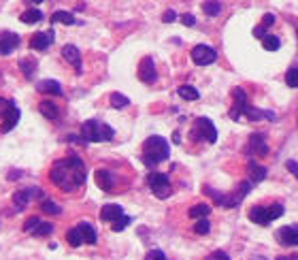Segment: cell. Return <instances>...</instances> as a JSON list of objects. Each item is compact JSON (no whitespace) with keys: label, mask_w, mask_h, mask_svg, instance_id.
<instances>
[{"label":"cell","mask_w":298,"mask_h":260,"mask_svg":"<svg viewBox=\"0 0 298 260\" xmlns=\"http://www.w3.org/2000/svg\"><path fill=\"white\" fill-rule=\"evenodd\" d=\"M49 179L56 188H60L64 192H73L77 188H81L85 183V164L77 156H68L64 160H58L51 166Z\"/></svg>","instance_id":"cell-1"},{"label":"cell","mask_w":298,"mask_h":260,"mask_svg":"<svg viewBox=\"0 0 298 260\" xmlns=\"http://www.w3.org/2000/svg\"><path fill=\"white\" fill-rule=\"evenodd\" d=\"M170 156V147L166 139L162 137H149L143 145V162L147 166H156L160 162H164Z\"/></svg>","instance_id":"cell-2"},{"label":"cell","mask_w":298,"mask_h":260,"mask_svg":"<svg viewBox=\"0 0 298 260\" xmlns=\"http://www.w3.org/2000/svg\"><path fill=\"white\" fill-rule=\"evenodd\" d=\"M81 139L83 143H96V141H111L113 139V128L103 122L88 120L81 124Z\"/></svg>","instance_id":"cell-3"},{"label":"cell","mask_w":298,"mask_h":260,"mask_svg":"<svg viewBox=\"0 0 298 260\" xmlns=\"http://www.w3.org/2000/svg\"><path fill=\"white\" fill-rule=\"evenodd\" d=\"M192 139L196 141H205V143H215L217 141V128L213 126V122L209 117H198L194 122V128H192Z\"/></svg>","instance_id":"cell-4"},{"label":"cell","mask_w":298,"mask_h":260,"mask_svg":"<svg viewBox=\"0 0 298 260\" xmlns=\"http://www.w3.org/2000/svg\"><path fill=\"white\" fill-rule=\"evenodd\" d=\"M147 183L149 188L153 190L158 198H168L170 196V181H168V175H164V173H151V175L147 177Z\"/></svg>","instance_id":"cell-5"},{"label":"cell","mask_w":298,"mask_h":260,"mask_svg":"<svg viewBox=\"0 0 298 260\" xmlns=\"http://www.w3.org/2000/svg\"><path fill=\"white\" fill-rule=\"evenodd\" d=\"M192 60H194V64H198V66H209V64L217 60V51L209 45H196L192 49Z\"/></svg>","instance_id":"cell-6"},{"label":"cell","mask_w":298,"mask_h":260,"mask_svg":"<svg viewBox=\"0 0 298 260\" xmlns=\"http://www.w3.org/2000/svg\"><path fill=\"white\" fill-rule=\"evenodd\" d=\"M277 241L285 247H296L298 245V224L281 226V228L277 230Z\"/></svg>","instance_id":"cell-7"},{"label":"cell","mask_w":298,"mask_h":260,"mask_svg":"<svg viewBox=\"0 0 298 260\" xmlns=\"http://www.w3.org/2000/svg\"><path fill=\"white\" fill-rule=\"evenodd\" d=\"M138 79L143 83H153L158 79V73H156V64H153L151 58H143L141 64H138Z\"/></svg>","instance_id":"cell-8"},{"label":"cell","mask_w":298,"mask_h":260,"mask_svg":"<svg viewBox=\"0 0 298 260\" xmlns=\"http://www.w3.org/2000/svg\"><path fill=\"white\" fill-rule=\"evenodd\" d=\"M19 109L15 107V102H11V105L7 107V111H4L2 115V124H0V132H9V130H13L15 126H17L19 122Z\"/></svg>","instance_id":"cell-9"},{"label":"cell","mask_w":298,"mask_h":260,"mask_svg":"<svg viewBox=\"0 0 298 260\" xmlns=\"http://www.w3.org/2000/svg\"><path fill=\"white\" fill-rule=\"evenodd\" d=\"M62 56H64V60H66L71 66L77 70V73H81L83 70V64H81V51L77 49L74 45H64L62 47Z\"/></svg>","instance_id":"cell-10"},{"label":"cell","mask_w":298,"mask_h":260,"mask_svg":"<svg viewBox=\"0 0 298 260\" xmlns=\"http://www.w3.org/2000/svg\"><path fill=\"white\" fill-rule=\"evenodd\" d=\"M51 43H53V30L36 32V34H32V39H30V47L36 51H45L47 47H51Z\"/></svg>","instance_id":"cell-11"},{"label":"cell","mask_w":298,"mask_h":260,"mask_svg":"<svg viewBox=\"0 0 298 260\" xmlns=\"http://www.w3.org/2000/svg\"><path fill=\"white\" fill-rule=\"evenodd\" d=\"M39 194H41L39 188H28V190H19V192H15L13 203H15V207H17V211H24V209L30 205V200L34 198V196H39Z\"/></svg>","instance_id":"cell-12"},{"label":"cell","mask_w":298,"mask_h":260,"mask_svg":"<svg viewBox=\"0 0 298 260\" xmlns=\"http://www.w3.org/2000/svg\"><path fill=\"white\" fill-rule=\"evenodd\" d=\"M19 36L15 32H2L0 34V56H9L13 49H17Z\"/></svg>","instance_id":"cell-13"},{"label":"cell","mask_w":298,"mask_h":260,"mask_svg":"<svg viewBox=\"0 0 298 260\" xmlns=\"http://www.w3.org/2000/svg\"><path fill=\"white\" fill-rule=\"evenodd\" d=\"M249 220L255 222V224H260V226L270 224L268 207H252V209H249Z\"/></svg>","instance_id":"cell-14"},{"label":"cell","mask_w":298,"mask_h":260,"mask_svg":"<svg viewBox=\"0 0 298 260\" xmlns=\"http://www.w3.org/2000/svg\"><path fill=\"white\" fill-rule=\"evenodd\" d=\"M36 90H39L41 94H56V96L62 94V85L58 83V81H53V79L39 81V83H36Z\"/></svg>","instance_id":"cell-15"},{"label":"cell","mask_w":298,"mask_h":260,"mask_svg":"<svg viewBox=\"0 0 298 260\" xmlns=\"http://www.w3.org/2000/svg\"><path fill=\"white\" fill-rule=\"evenodd\" d=\"M121 215H124V209H121L119 205H104L103 211H100V218L104 222H111V224H113L115 220H119Z\"/></svg>","instance_id":"cell-16"},{"label":"cell","mask_w":298,"mask_h":260,"mask_svg":"<svg viewBox=\"0 0 298 260\" xmlns=\"http://www.w3.org/2000/svg\"><path fill=\"white\" fill-rule=\"evenodd\" d=\"M249 147H252V154H258V156L268 154V145L264 141V134H252L249 137Z\"/></svg>","instance_id":"cell-17"},{"label":"cell","mask_w":298,"mask_h":260,"mask_svg":"<svg viewBox=\"0 0 298 260\" xmlns=\"http://www.w3.org/2000/svg\"><path fill=\"white\" fill-rule=\"evenodd\" d=\"M94 177H96V186H98L100 190L109 192L111 188H113V175H111L109 171L100 169V171H96V173H94Z\"/></svg>","instance_id":"cell-18"},{"label":"cell","mask_w":298,"mask_h":260,"mask_svg":"<svg viewBox=\"0 0 298 260\" xmlns=\"http://www.w3.org/2000/svg\"><path fill=\"white\" fill-rule=\"evenodd\" d=\"M247 173H249V179H252L253 183H258V181H262L266 177V166L258 164L255 160H249L247 162Z\"/></svg>","instance_id":"cell-19"},{"label":"cell","mask_w":298,"mask_h":260,"mask_svg":"<svg viewBox=\"0 0 298 260\" xmlns=\"http://www.w3.org/2000/svg\"><path fill=\"white\" fill-rule=\"evenodd\" d=\"M39 109H41V113L47 117V120H58V117H60V111H58V107L53 105V102H49V100H43L41 105H39Z\"/></svg>","instance_id":"cell-20"},{"label":"cell","mask_w":298,"mask_h":260,"mask_svg":"<svg viewBox=\"0 0 298 260\" xmlns=\"http://www.w3.org/2000/svg\"><path fill=\"white\" fill-rule=\"evenodd\" d=\"M51 24H64V26H73L74 24V15L68 11H56L51 15Z\"/></svg>","instance_id":"cell-21"},{"label":"cell","mask_w":298,"mask_h":260,"mask_svg":"<svg viewBox=\"0 0 298 260\" xmlns=\"http://www.w3.org/2000/svg\"><path fill=\"white\" fill-rule=\"evenodd\" d=\"M79 226V230L83 232V239L88 245H94L96 243V230H94V226L89 224V222H81V224H77Z\"/></svg>","instance_id":"cell-22"},{"label":"cell","mask_w":298,"mask_h":260,"mask_svg":"<svg viewBox=\"0 0 298 260\" xmlns=\"http://www.w3.org/2000/svg\"><path fill=\"white\" fill-rule=\"evenodd\" d=\"M177 94H179L183 100H198V98H200V92L196 90L194 85H179Z\"/></svg>","instance_id":"cell-23"},{"label":"cell","mask_w":298,"mask_h":260,"mask_svg":"<svg viewBox=\"0 0 298 260\" xmlns=\"http://www.w3.org/2000/svg\"><path fill=\"white\" fill-rule=\"evenodd\" d=\"M19 68L21 73H24L26 79H32L36 73V60H32V58H24V60H19Z\"/></svg>","instance_id":"cell-24"},{"label":"cell","mask_w":298,"mask_h":260,"mask_svg":"<svg viewBox=\"0 0 298 260\" xmlns=\"http://www.w3.org/2000/svg\"><path fill=\"white\" fill-rule=\"evenodd\" d=\"M66 241L71 243L73 247H79L81 243H85V239H83V232L79 230V226H74V228H71L66 232Z\"/></svg>","instance_id":"cell-25"},{"label":"cell","mask_w":298,"mask_h":260,"mask_svg":"<svg viewBox=\"0 0 298 260\" xmlns=\"http://www.w3.org/2000/svg\"><path fill=\"white\" fill-rule=\"evenodd\" d=\"M24 24H39V21L43 19V13L39 9H28V11H24L21 13V17H19Z\"/></svg>","instance_id":"cell-26"},{"label":"cell","mask_w":298,"mask_h":260,"mask_svg":"<svg viewBox=\"0 0 298 260\" xmlns=\"http://www.w3.org/2000/svg\"><path fill=\"white\" fill-rule=\"evenodd\" d=\"M209 213H211V207H209V205H194V207L190 209V218H194V220L209 218Z\"/></svg>","instance_id":"cell-27"},{"label":"cell","mask_w":298,"mask_h":260,"mask_svg":"<svg viewBox=\"0 0 298 260\" xmlns=\"http://www.w3.org/2000/svg\"><path fill=\"white\" fill-rule=\"evenodd\" d=\"M109 100H111V107H115V109H124V107L130 105V98L119 94V92H113V94L109 96Z\"/></svg>","instance_id":"cell-28"},{"label":"cell","mask_w":298,"mask_h":260,"mask_svg":"<svg viewBox=\"0 0 298 260\" xmlns=\"http://www.w3.org/2000/svg\"><path fill=\"white\" fill-rule=\"evenodd\" d=\"M262 47H264L266 51H277L281 47V41L277 39L275 34H266L264 39H262Z\"/></svg>","instance_id":"cell-29"},{"label":"cell","mask_w":298,"mask_h":260,"mask_svg":"<svg viewBox=\"0 0 298 260\" xmlns=\"http://www.w3.org/2000/svg\"><path fill=\"white\" fill-rule=\"evenodd\" d=\"M202 11H205L209 17H215V15H220V11H222V4L217 2V0H207L205 4H202Z\"/></svg>","instance_id":"cell-30"},{"label":"cell","mask_w":298,"mask_h":260,"mask_svg":"<svg viewBox=\"0 0 298 260\" xmlns=\"http://www.w3.org/2000/svg\"><path fill=\"white\" fill-rule=\"evenodd\" d=\"M51 232H53V224H49V222H41L32 235L34 237H47V235H51Z\"/></svg>","instance_id":"cell-31"},{"label":"cell","mask_w":298,"mask_h":260,"mask_svg":"<svg viewBox=\"0 0 298 260\" xmlns=\"http://www.w3.org/2000/svg\"><path fill=\"white\" fill-rule=\"evenodd\" d=\"M285 83L290 85V88H298V66H292L285 73Z\"/></svg>","instance_id":"cell-32"},{"label":"cell","mask_w":298,"mask_h":260,"mask_svg":"<svg viewBox=\"0 0 298 260\" xmlns=\"http://www.w3.org/2000/svg\"><path fill=\"white\" fill-rule=\"evenodd\" d=\"M130 222H132L130 215H121L119 220H115V222H113V226H111V228H113L115 232H121V230H124L128 224H130Z\"/></svg>","instance_id":"cell-33"},{"label":"cell","mask_w":298,"mask_h":260,"mask_svg":"<svg viewBox=\"0 0 298 260\" xmlns=\"http://www.w3.org/2000/svg\"><path fill=\"white\" fill-rule=\"evenodd\" d=\"M41 207H43V211H45V213H51V215H58V213H60V207H58V205L53 203V200H49V198L43 200Z\"/></svg>","instance_id":"cell-34"},{"label":"cell","mask_w":298,"mask_h":260,"mask_svg":"<svg viewBox=\"0 0 298 260\" xmlns=\"http://www.w3.org/2000/svg\"><path fill=\"white\" fill-rule=\"evenodd\" d=\"M268 215H270V222L277 220V218H281V215H283V205H279V203L270 205V207H268Z\"/></svg>","instance_id":"cell-35"},{"label":"cell","mask_w":298,"mask_h":260,"mask_svg":"<svg viewBox=\"0 0 298 260\" xmlns=\"http://www.w3.org/2000/svg\"><path fill=\"white\" fill-rule=\"evenodd\" d=\"M194 230H196V235H207V232L211 230V224H209V222H207L205 218H202V220H198V222H196Z\"/></svg>","instance_id":"cell-36"},{"label":"cell","mask_w":298,"mask_h":260,"mask_svg":"<svg viewBox=\"0 0 298 260\" xmlns=\"http://www.w3.org/2000/svg\"><path fill=\"white\" fill-rule=\"evenodd\" d=\"M39 224H41V220H39V218H30V220H26L24 230H26V232H30V235H32V232L36 230V226H39Z\"/></svg>","instance_id":"cell-37"},{"label":"cell","mask_w":298,"mask_h":260,"mask_svg":"<svg viewBox=\"0 0 298 260\" xmlns=\"http://www.w3.org/2000/svg\"><path fill=\"white\" fill-rule=\"evenodd\" d=\"M145 260H166V256H164V252L162 250H151L145 256Z\"/></svg>","instance_id":"cell-38"},{"label":"cell","mask_w":298,"mask_h":260,"mask_svg":"<svg viewBox=\"0 0 298 260\" xmlns=\"http://www.w3.org/2000/svg\"><path fill=\"white\" fill-rule=\"evenodd\" d=\"M207 260H230V256H228V254L224 252V250H215Z\"/></svg>","instance_id":"cell-39"},{"label":"cell","mask_w":298,"mask_h":260,"mask_svg":"<svg viewBox=\"0 0 298 260\" xmlns=\"http://www.w3.org/2000/svg\"><path fill=\"white\" fill-rule=\"evenodd\" d=\"M175 19H177V13H175V11H170V9L162 15V21H164V24H170V21H175Z\"/></svg>","instance_id":"cell-40"},{"label":"cell","mask_w":298,"mask_h":260,"mask_svg":"<svg viewBox=\"0 0 298 260\" xmlns=\"http://www.w3.org/2000/svg\"><path fill=\"white\" fill-rule=\"evenodd\" d=\"M181 21H183L185 26H194L196 24V17H194V15H190V13H185V15H181Z\"/></svg>","instance_id":"cell-41"},{"label":"cell","mask_w":298,"mask_h":260,"mask_svg":"<svg viewBox=\"0 0 298 260\" xmlns=\"http://www.w3.org/2000/svg\"><path fill=\"white\" fill-rule=\"evenodd\" d=\"M275 24V15L273 13H266L264 17H262V26H266V28H268V26H273Z\"/></svg>","instance_id":"cell-42"},{"label":"cell","mask_w":298,"mask_h":260,"mask_svg":"<svg viewBox=\"0 0 298 260\" xmlns=\"http://www.w3.org/2000/svg\"><path fill=\"white\" fill-rule=\"evenodd\" d=\"M285 166H287V171H290V173H294V175L298 177V162H294V160H287V162H285Z\"/></svg>","instance_id":"cell-43"},{"label":"cell","mask_w":298,"mask_h":260,"mask_svg":"<svg viewBox=\"0 0 298 260\" xmlns=\"http://www.w3.org/2000/svg\"><path fill=\"white\" fill-rule=\"evenodd\" d=\"M253 36L264 39V36H266V26H258V28H253Z\"/></svg>","instance_id":"cell-44"},{"label":"cell","mask_w":298,"mask_h":260,"mask_svg":"<svg viewBox=\"0 0 298 260\" xmlns=\"http://www.w3.org/2000/svg\"><path fill=\"white\" fill-rule=\"evenodd\" d=\"M173 141H175V143H181V141H179V132H173Z\"/></svg>","instance_id":"cell-45"},{"label":"cell","mask_w":298,"mask_h":260,"mask_svg":"<svg viewBox=\"0 0 298 260\" xmlns=\"http://www.w3.org/2000/svg\"><path fill=\"white\" fill-rule=\"evenodd\" d=\"M28 2H32V4H41L43 0H28Z\"/></svg>","instance_id":"cell-46"},{"label":"cell","mask_w":298,"mask_h":260,"mask_svg":"<svg viewBox=\"0 0 298 260\" xmlns=\"http://www.w3.org/2000/svg\"><path fill=\"white\" fill-rule=\"evenodd\" d=\"M290 260H298V256H292V258H290Z\"/></svg>","instance_id":"cell-47"},{"label":"cell","mask_w":298,"mask_h":260,"mask_svg":"<svg viewBox=\"0 0 298 260\" xmlns=\"http://www.w3.org/2000/svg\"><path fill=\"white\" fill-rule=\"evenodd\" d=\"M296 32H298V30H296Z\"/></svg>","instance_id":"cell-48"}]
</instances>
